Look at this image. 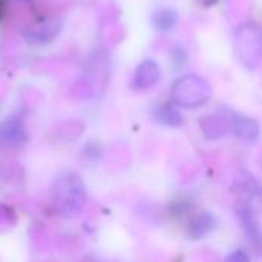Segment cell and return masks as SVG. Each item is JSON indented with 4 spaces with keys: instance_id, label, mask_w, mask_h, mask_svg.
<instances>
[{
    "instance_id": "6da1fadb",
    "label": "cell",
    "mask_w": 262,
    "mask_h": 262,
    "mask_svg": "<svg viewBox=\"0 0 262 262\" xmlns=\"http://www.w3.org/2000/svg\"><path fill=\"white\" fill-rule=\"evenodd\" d=\"M173 100L178 106L195 109L203 106L212 95L209 83L196 75H186L175 81L172 89Z\"/></svg>"
},
{
    "instance_id": "7a4b0ae2",
    "label": "cell",
    "mask_w": 262,
    "mask_h": 262,
    "mask_svg": "<svg viewBox=\"0 0 262 262\" xmlns=\"http://www.w3.org/2000/svg\"><path fill=\"white\" fill-rule=\"evenodd\" d=\"M230 129H232L233 135L239 141H243L246 144L256 143L258 138H259V135H261V126H259V123L255 118H250V117L241 115V114H236L232 118Z\"/></svg>"
},
{
    "instance_id": "3957f363",
    "label": "cell",
    "mask_w": 262,
    "mask_h": 262,
    "mask_svg": "<svg viewBox=\"0 0 262 262\" xmlns=\"http://www.w3.org/2000/svg\"><path fill=\"white\" fill-rule=\"evenodd\" d=\"M238 218L249 243L256 249V252L262 253V229L253 213V207L241 206L238 209Z\"/></svg>"
},
{
    "instance_id": "277c9868",
    "label": "cell",
    "mask_w": 262,
    "mask_h": 262,
    "mask_svg": "<svg viewBox=\"0 0 262 262\" xmlns=\"http://www.w3.org/2000/svg\"><path fill=\"white\" fill-rule=\"evenodd\" d=\"M60 29H61L60 20H55V18L43 20V21H38V23L32 25L25 32V38L32 45L48 43V41H51V40H54L57 37Z\"/></svg>"
},
{
    "instance_id": "5b68a950",
    "label": "cell",
    "mask_w": 262,
    "mask_h": 262,
    "mask_svg": "<svg viewBox=\"0 0 262 262\" xmlns=\"http://www.w3.org/2000/svg\"><path fill=\"white\" fill-rule=\"evenodd\" d=\"M216 229V216L210 212H201L187 223V236L192 241L204 239Z\"/></svg>"
},
{
    "instance_id": "8992f818",
    "label": "cell",
    "mask_w": 262,
    "mask_h": 262,
    "mask_svg": "<svg viewBox=\"0 0 262 262\" xmlns=\"http://www.w3.org/2000/svg\"><path fill=\"white\" fill-rule=\"evenodd\" d=\"M235 186L249 203L252 201L262 204V184L253 173L247 170H239L235 178Z\"/></svg>"
},
{
    "instance_id": "52a82bcc",
    "label": "cell",
    "mask_w": 262,
    "mask_h": 262,
    "mask_svg": "<svg viewBox=\"0 0 262 262\" xmlns=\"http://www.w3.org/2000/svg\"><path fill=\"white\" fill-rule=\"evenodd\" d=\"M160 80V68L154 60H144L135 72L134 84L138 89H149Z\"/></svg>"
},
{
    "instance_id": "ba28073f",
    "label": "cell",
    "mask_w": 262,
    "mask_h": 262,
    "mask_svg": "<svg viewBox=\"0 0 262 262\" xmlns=\"http://www.w3.org/2000/svg\"><path fill=\"white\" fill-rule=\"evenodd\" d=\"M200 126L203 129V134L206 138L209 140H220L221 137H224L229 130V124L223 117L218 115H210V117H204L200 121Z\"/></svg>"
},
{
    "instance_id": "9c48e42d",
    "label": "cell",
    "mask_w": 262,
    "mask_h": 262,
    "mask_svg": "<svg viewBox=\"0 0 262 262\" xmlns=\"http://www.w3.org/2000/svg\"><path fill=\"white\" fill-rule=\"evenodd\" d=\"M155 118L160 124L167 127H180L184 123L183 114L173 104H161L155 109Z\"/></svg>"
},
{
    "instance_id": "30bf717a",
    "label": "cell",
    "mask_w": 262,
    "mask_h": 262,
    "mask_svg": "<svg viewBox=\"0 0 262 262\" xmlns=\"http://www.w3.org/2000/svg\"><path fill=\"white\" fill-rule=\"evenodd\" d=\"M177 20H178V15L173 9L170 8H161V9H157L152 15V21H154V26L160 31H169L172 29L175 25H177Z\"/></svg>"
},
{
    "instance_id": "8fae6325",
    "label": "cell",
    "mask_w": 262,
    "mask_h": 262,
    "mask_svg": "<svg viewBox=\"0 0 262 262\" xmlns=\"http://www.w3.org/2000/svg\"><path fill=\"white\" fill-rule=\"evenodd\" d=\"M223 262H250V258L244 250H235Z\"/></svg>"
},
{
    "instance_id": "7c38bea8",
    "label": "cell",
    "mask_w": 262,
    "mask_h": 262,
    "mask_svg": "<svg viewBox=\"0 0 262 262\" xmlns=\"http://www.w3.org/2000/svg\"><path fill=\"white\" fill-rule=\"evenodd\" d=\"M186 58H187L186 51H184L181 46L175 48V51H173V61H175L178 66H181V64H184V63H186Z\"/></svg>"
},
{
    "instance_id": "4fadbf2b",
    "label": "cell",
    "mask_w": 262,
    "mask_h": 262,
    "mask_svg": "<svg viewBox=\"0 0 262 262\" xmlns=\"http://www.w3.org/2000/svg\"><path fill=\"white\" fill-rule=\"evenodd\" d=\"M200 5H203V6H213V5H216L218 3V0H196Z\"/></svg>"
},
{
    "instance_id": "5bb4252c",
    "label": "cell",
    "mask_w": 262,
    "mask_h": 262,
    "mask_svg": "<svg viewBox=\"0 0 262 262\" xmlns=\"http://www.w3.org/2000/svg\"><path fill=\"white\" fill-rule=\"evenodd\" d=\"M23 2H31V0H23Z\"/></svg>"
}]
</instances>
